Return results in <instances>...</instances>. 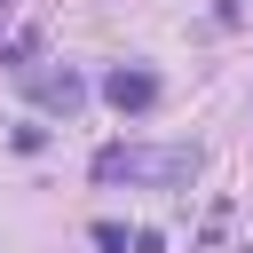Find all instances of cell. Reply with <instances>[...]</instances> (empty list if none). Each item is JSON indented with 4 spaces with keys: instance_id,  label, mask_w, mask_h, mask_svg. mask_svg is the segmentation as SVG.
Listing matches in <instances>:
<instances>
[{
    "instance_id": "cell-1",
    "label": "cell",
    "mask_w": 253,
    "mask_h": 253,
    "mask_svg": "<svg viewBox=\"0 0 253 253\" xmlns=\"http://www.w3.org/2000/svg\"><path fill=\"white\" fill-rule=\"evenodd\" d=\"M87 174L95 182H134V190H190L206 174V150L198 142H103Z\"/></svg>"
},
{
    "instance_id": "cell-2",
    "label": "cell",
    "mask_w": 253,
    "mask_h": 253,
    "mask_svg": "<svg viewBox=\"0 0 253 253\" xmlns=\"http://www.w3.org/2000/svg\"><path fill=\"white\" fill-rule=\"evenodd\" d=\"M158 95H166V79L150 63H111L103 71V103L111 111H158Z\"/></svg>"
},
{
    "instance_id": "cell-3",
    "label": "cell",
    "mask_w": 253,
    "mask_h": 253,
    "mask_svg": "<svg viewBox=\"0 0 253 253\" xmlns=\"http://www.w3.org/2000/svg\"><path fill=\"white\" fill-rule=\"evenodd\" d=\"M32 95H40L47 111H63V119H71V111L87 103V79H79V71L63 63V71H47V79H32Z\"/></svg>"
},
{
    "instance_id": "cell-4",
    "label": "cell",
    "mask_w": 253,
    "mask_h": 253,
    "mask_svg": "<svg viewBox=\"0 0 253 253\" xmlns=\"http://www.w3.org/2000/svg\"><path fill=\"white\" fill-rule=\"evenodd\" d=\"M87 237H95V253H126V245H134V237H126V221H95Z\"/></svg>"
},
{
    "instance_id": "cell-5",
    "label": "cell",
    "mask_w": 253,
    "mask_h": 253,
    "mask_svg": "<svg viewBox=\"0 0 253 253\" xmlns=\"http://www.w3.org/2000/svg\"><path fill=\"white\" fill-rule=\"evenodd\" d=\"M32 47H40V32H16V40L0 47V63H8V71H24V63H32Z\"/></svg>"
},
{
    "instance_id": "cell-6",
    "label": "cell",
    "mask_w": 253,
    "mask_h": 253,
    "mask_svg": "<svg viewBox=\"0 0 253 253\" xmlns=\"http://www.w3.org/2000/svg\"><path fill=\"white\" fill-rule=\"evenodd\" d=\"M245 16V0H213V24H237Z\"/></svg>"
},
{
    "instance_id": "cell-7",
    "label": "cell",
    "mask_w": 253,
    "mask_h": 253,
    "mask_svg": "<svg viewBox=\"0 0 253 253\" xmlns=\"http://www.w3.org/2000/svg\"><path fill=\"white\" fill-rule=\"evenodd\" d=\"M8 16H16V0H0V24H8Z\"/></svg>"
}]
</instances>
